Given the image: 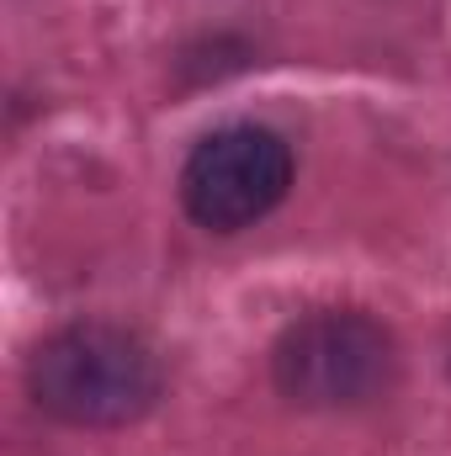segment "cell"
Returning <instances> with one entry per match:
<instances>
[{"instance_id":"6da1fadb","label":"cell","mask_w":451,"mask_h":456,"mask_svg":"<svg viewBox=\"0 0 451 456\" xmlns=\"http://www.w3.org/2000/svg\"><path fill=\"white\" fill-rule=\"evenodd\" d=\"M32 403L80 430H117L160 403V355L117 324H70L27 361Z\"/></svg>"},{"instance_id":"3957f363","label":"cell","mask_w":451,"mask_h":456,"mask_svg":"<svg viewBox=\"0 0 451 456\" xmlns=\"http://www.w3.org/2000/svg\"><path fill=\"white\" fill-rule=\"evenodd\" d=\"M292 191V149L260 122H228L208 133L181 170V202L192 224L213 233H239L282 208Z\"/></svg>"},{"instance_id":"7a4b0ae2","label":"cell","mask_w":451,"mask_h":456,"mask_svg":"<svg viewBox=\"0 0 451 456\" xmlns=\"http://www.w3.org/2000/svg\"><path fill=\"white\" fill-rule=\"evenodd\" d=\"M271 377L298 409H361L393 387L398 345L361 308H319L282 330Z\"/></svg>"}]
</instances>
